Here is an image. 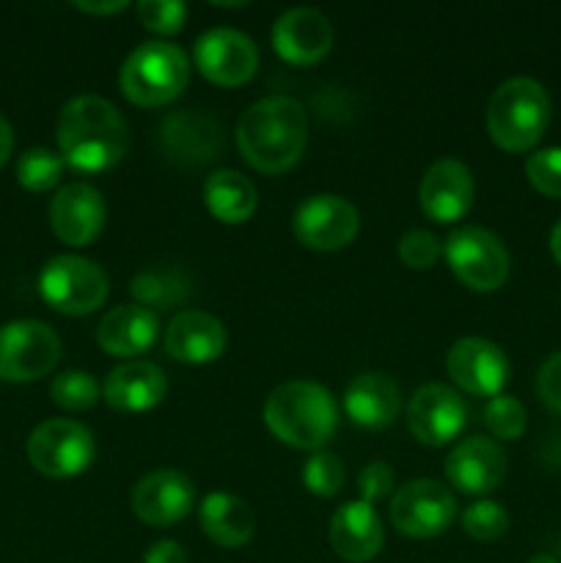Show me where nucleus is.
Masks as SVG:
<instances>
[{
    "instance_id": "cd10ccee",
    "label": "nucleus",
    "mask_w": 561,
    "mask_h": 563,
    "mask_svg": "<svg viewBox=\"0 0 561 563\" xmlns=\"http://www.w3.org/2000/svg\"><path fill=\"white\" fill-rule=\"evenodd\" d=\"M132 297L138 306L148 311H165V308L182 306L190 295V280L179 269H146L132 278Z\"/></svg>"
},
{
    "instance_id": "a878e982",
    "label": "nucleus",
    "mask_w": 561,
    "mask_h": 563,
    "mask_svg": "<svg viewBox=\"0 0 561 563\" xmlns=\"http://www.w3.org/2000/svg\"><path fill=\"white\" fill-rule=\"evenodd\" d=\"M198 520H201V528L209 542L226 550L245 548L253 539V533H256V515H253V509L231 493L207 495L201 509H198Z\"/></svg>"
},
{
    "instance_id": "f3484780",
    "label": "nucleus",
    "mask_w": 561,
    "mask_h": 563,
    "mask_svg": "<svg viewBox=\"0 0 561 563\" xmlns=\"http://www.w3.org/2000/svg\"><path fill=\"white\" fill-rule=\"evenodd\" d=\"M196 504V487L179 471H154L132 489V511L152 528H168L185 520Z\"/></svg>"
},
{
    "instance_id": "dca6fc26",
    "label": "nucleus",
    "mask_w": 561,
    "mask_h": 563,
    "mask_svg": "<svg viewBox=\"0 0 561 563\" xmlns=\"http://www.w3.org/2000/svg\"><path fill=\"white\" fill-rule=\"evenodd\" d=\"M473 196H476V181H473L471 168L451 157L429 165L418 187L424 214L443 225L465 218L473 207Z\"/></svg>"
},
{
    "instance_id": "c85d7f7f",
    "label": "nucleus",
    "mask_w": 561,
    "mask_h": 563,
    "mask_svg": "<svg viewBox=\"0 0 561 563\" xmlns=\"http://www.w3.org/2000/svg\"><path fill=\"white\" fill-rule=\"evenodd\" d=\"M64 165L66 163L61 154L42 146H33L28 148L20 157V163H16V181L31 192H47L61 185Z\"/></svg>"
},
{
    "instance_id": "c9c22d12",
    "label": "nucleus",
    "mask_w": 561,
    "mask_h": 563,
    "mask_svg": "<svg viewBox=\"0 0 561 563\" xmlns=\"http://www.w3.org/2000/svg\"><path fill=\"white\" fill-rule=\"evenodd\" d=\"M440 240L432 234V231H407L399 240V258L405 267L410 269H429L435 267V262L440 258Z\"/></svg>"
},
{
    "instance_id": "6e6552de",
    "label": "nucleus",
    "mask_w": 561,
    "mask_h": 563,
    "mask_svg": "<svg viewBox=\"0 0 561 563\" xmlns=\"http://www.w3.org/2000/svg\"><path fill=\"white\" fill-rule=\"evenodd\" d=\"M97 454L94 434L82 423L50 418L28 438V460L47 478H75L88 471Z\"/></svg>"
},
{
    "instance_id": "f03ea898",
    "label": "nucleus",
    "mask_w": 561,
    "mask_h": 563,
    "mask_svg": "<svg viewBox=\"0 0 561 563\" xmlns=\"http://www.w3.org/2000/svg\"><path fill=\"white\" fill-rule=\"evenodd\" d=\"M308 143L306 110L292 97L253 102L237 124V146L251 168L275 176L300 163Z\"/></svg>"
},
{
    "instance_id": "aec40b11",
    "label": "nucleus",
    "mask_w": 561,
    "mask_h": 563,
    "mask_svg": "<svg viewBox=\"0 0 561 563\" xmlns=\"http://www.w3.org/2000/svg\"><path fill=\"white\" fill-rule=\"evenodd\" d=\"M229 335L223 322L207 311H179L165 328V352L187 366H204L226 352Z\"/></svg>"
},
{
    "instance_id": "7ed1b4c3",
    "label": "nucleus",
    "mask_w": 561,
    "mask_h": 563,
    "mask_svg": "<svg viewBox=\"0 0 561 563\" xmlns=\"http://www.w3.org/2000/svg\"><path fill=\"white\" fill-rule=\"evenodd\" d=\"M264 423L289 449L322 451L339 427V407L324 385L295 379L284 383L264 401Z\"/></svg>"
},
{
    "instance_id": "423d86ee",
    "label": "nucleus",
    "mask_w": 561,
    "mask_h": 563,
    "mask_svg": "<svg viewBox=\"0 0 561 563\" xmlns=\"http://www.w3.org/2000/svg\"><path fill=\"white\" fill-rule=\"evenodd\" d=\"M42 300L66 317L94 313L108 297V275L99 264L82 256H55L38 275Z\"/></svg>"
},
{
    "instance_id": "473e14b6",
    "label": "nucleus",
    "mask_w": 561,
    "mask_h": 563,
    "mask_svg": "<svg viewBox=\"0 0 561 563\" xmlns=\"http://www.w3.org/2000/svg\"><path fill=\"white\" fill-rule=\"evenodd\" d=\"M462 531L476 542H498L509 531V515L495 500H476L462 511Z\"/></svg>"
},
{
    "instance_id": "4468645a",
    "label": "nucleus",
    "mask_w": 561,
    "mask_h": 563,
    "mask_svg": "<svg viewBox=\"0 0 561 563\" xmlns=\"http://www.w3.org/2000/svg\"><path fill=\"white\" fill-rule=\"evenodd\" d=\"M449 377L460 390L482 399H495L509 379V357L487 339H460L446 355Z\"/></svg>"
},
{
    "instance_id": "1a4fd4ad",
    "label": "nucleus",
    "mask_w": 561,
    "mask_h": 563,
    "mask_svg": "<svg viewBox=\"0 0 561 563\" xmlns=\"http://www.w3.org/2000/svg\"><path fill=\"white\" fill-rule=\"evenodd\" d=\"M61 361V339L50 324L16 319L0 330V379L36 383Z\"/></svg>"
},
{
    "instance_id": "2f4dec72",
    "label": "nucleus",
    "mask_w": 561,
    "mask_h": 563,
    "mask_svg": "<svg viewBox=\"0 0 561 563\" xmlns=\"http://www.w3.org/2000/svg\"><path fill=\"white\" fill-rule=\"evenodd\" d=\"M526 407L515 396H495L484 407V427L490 429L495 440H504V443H515L526 432Z\"/></svg>"
},
{
    "instance_id": "58836bf2",
    "label": "nucleus",
    "mask_w": 561,
    "mask_h": 563,
    "mask_svg": "<svg viewBox=\"0 0 561 563\" xmlns=\"http://www.w3.org/2000/svg\"><path fill=\"white\" fill-rule=\"evenodd\" d=\"M143 563H187V553L174 539H160L143 553Z\"/></svg>"
},
{
    "instance_id": "79ce46f5",
    "label": "nucleus",
    "mask_w": 561,
    "mask_h": 563,
    "mask_svg": "<svg viewBox=\"0 0 561 563\" xmlns=\"http://www.w3.org/2000/svg\"><path fill=\"white\" fill-rule=\"evenodd\" d=\"M550 253H553L556 262L561 264V220H559V223H556L553 234H550Z\"/></svg>"
},
{
    "instance_id": "a211bd4d",
    "label": "nucleus",
    "mask_w": 561,
    "mask_h": 563,
    "mask_svg": "<svg viewBox=\"0 0 561 563\" xmlns=\"http://www.w3.org/2000/svg\"><path fill=\"white\" fill-rule=\"evenodd\" d=\"M333 47V25L317 9H289L275 20L273 49L292 66H314Z\"/></svg>"
},
{
    "instance_id": "39448f33",
    "label": "nucleus",
    "mask_w": 561,
    "mask_h": 563,
    "mask_svg": "<svg viewBox=\"0 0 561 563\" xmlns=\"http://www.w3.org/2000/svg\"><path fill=\"white\" fill-rule=\"evenodd\" d=\"M190 80V58L176 44L143 42L121 64L119 88L138 108H163L174 102Z\"/></svg>"
},
{
    "instance_id": "9b49d317",
    "label": "nucleus",
    "mask_w": 561,
    "mask_h": 563,
    "mask_svg": "<svg viewBox=\"0 0 561 563\" xmlns=\"http://www.w3.org/2000/svg\"><path fill=\"white\" fill-rule=\"evenodd\" d=\"M361 229L358 209L346 198L333 196V192H319V196L306 198L295 209L292 218V231L297 242L311 251H341L350 245Z\"/></svg>"
},
{
    "instance_id": "2eb2a0df",
    "label": "nucleus",
    "mask_w": 561,
    "mask_h": 563,
    "mask_svg": "<svg viewBox=\"0 0 561 563\" xmlns=\"http://www.w3.org/2000/svg\"><path fill=\"white\" fill-rule=\"evenodd\" d=\"M108 220V207L97 187L86 181H72L55 192L50 203L53 234L69 247H86L99 240Z\"/></svg>"
},
{
    "instance_id": "4be33fe9",
    "label": "nucleus",
    "mask_w": 561,
    "mask_h": 563,
    "mask_svg": "<svg viewBox=\"0 0 561 563\" xmlns=\"http://www.w3.org/2000/svg\"><path fill=\"white\" fill-rule=\"evenodd\" d=\"M168 394V377L157 363L127 361L108 374L102 388V399L116 412L138 416L160 405Z\"/></svg>"
},
{
    "instance_id": "72a5a7b5",
    "label": "nucleus",
    "mask_w": 561,
    "mask_h": 563,
    "mask_svg": "<svg viewBox=\"0 0 561 563\" xmlns=\"http://www.w3.org/2000/svg\"><path fill=\"white\" fill-rule=\"evenodd\" d=\"M526 176L537 192L561 198V148H539L526 159Z\"/></svg>"
},
{
    "instance_id": "9d476101",
    "label": "nucleus",
    "mask_w": 561,
    "mask_h": 563,
    "mask_svg": "<svg viewBox=\"0 0 561 563\" xmlns=\"http://www.w3.org/2000/svg\"><path fill=\"white\" fill-rule=\"evenodd\" d=\"M388 511L402 537L432 539L449 531L457 520V498L435 478H416L396 489Z\"/></svg>"
},
{
    "instance_id": "f8f14e48",
    "label": "nucleus",
    "mask_w": 561,
    "mask_h": 563,
    "mask_svg": "<svg viewBox=\"0 0 561 563\" xmlns=\"http://www.w3.org/2000/svg\"><path fill=\"white\" fill-rule=\"evenodd\" d=\"M193 60L198 71L220 88L245 86L258 71L256 44L234 27H212L201 33L193 47Z\"/></svg>"
},
{
    "instance_id": "f704fd0d",
    "label": "nucleus",
    "mask_w": 561,
    "mask_h": 563,
    "mask_svg": "<svg viewBox=\"0 0 561 563\" xmlns=\"http://www.w3.org/2000/svg\"><path fill=\"white\" fill-rule=\"evenodd\" d=\"M138 20L160 36H174L185 27L187 5L179 0H143L138 3Z\"/></svg>"
},
{
    "instance_id": "412c9836",
    "label": "nucleus",
    "mask_w": 561,
    "mask_h": 563,
    "mask_svg": "<svg viewBox=\"0 0 561 563\" xmlns=\"http://www.w3.org/2000/svg\"><path fill=\"white\" fill-rule=\"evenodd\" d=\"M160 143L174 163L201 165L218 157L223 148V132L218 121L201 110H176L160 126Z\"/></svg>"
},
{
    "instance_id": "6ab92c4d",
    "label": "nucleus",
    "mask_w": 561,
    "mask_h": 563,
    "mask_svg": "<svg viewBox=\"0 0 561 563\" xmlns=\"http://www.w3.org/2000/svg\"><path fill=\"white\" fill-rule=\"evenodd\" d=\"M446 478L465 495H490L504 484L506 454L495 440L468 438L451 449L446 460Z\"/></svg>"
},
{
    "instance_id": "a19ab883",
    "label": "nucleus",
    "mask_w": 561,
    "mask_h": 563,
    "mask_svg": "<svg viewBox=\"0 0 561 563\" xmlns=\"http://www.w3.org/2000/svg\"><path fill=\"white\" fill-rule=\"evenodd\" d=\"M11 148H14V130H11L9 121L0 115V168L9 163L11 157Z\"/></svg>"
},
{
    "instance_id": "bb28decb",
    "label": "nucleus",
    "mask_w": 561,
    "mask_h": 563,
    "mask_svg": "<svg viewBox=\"0 0 561 563\" xmlns=\"http://www.w3.org/2000/svg\"><path fill=\"white\" fill-rule=\"evenodd\" d=\"M204 203L209 214L226 225H240L253 218L258 207L256 187L237 170H215L204 185Z\"/></svg>"
},
{
    "instance_id": "0eeeda50",
    "label": "nucleus",
    "mask_w": 561,
    "mask_h": 563,
    "mask_svg": "<svg viewBox=\"0 0 561 563\" xmlns=\"http://www.w3.org/2000/svg\"><path fill=\"white\" fill-rule=\"evenodd\" d=\"M443 253L457 280L473 291H495L509 278V253L487 229L462 225L446 240Z\"/></svg>"
},
{
    "instance_id": "b1692460",
    "label": "nucleus",
    "mask_w": 561,
    "mask_h": 563,
    "mask_svg": "<svg viewBox=\"0 0 561 563\" xmlns=\"http://www.w3.org/2000/svg\"><path fill=\"white\" fill-rule=\"evenodd\" d=\"M402 410V390L380 372L358 374L344 390V412L363 429H385Z\"/></svg>"
},
{
    "instance_id": "5701e85b",
    "label": "nucleus",
    "mask_w": 561,
    "mask_h": 563,
    "mask_svg": "<svg viewBox=\"0 0 561 563\" xmlns=\"http://www.w3.org/2000/svg\"><path fill=\"white\" fill-rule=\"evenodd\" d=\"M328 539L339 559L366 563L377 559L380 550H383L385 528L374 506L363 504V500H352V504H344L333 515Z\"/></svg>"
},
{
    "instance_id": "4c0bfd02",
    "label": "nucleus",
    "mask_w": 561,
    "mask_h": 563,
    "mask_svg": "<svg viewBox=\"0 0 561 563\" xmlns=\"http://www.w3.org/2000/svg\"><path fill=\"white\" fill-rule=\"evenodd\" d=\"M537 394L548 410L561 416V352H553L548 361L539 366L537 374Z\"/></svg>"
},
{
    "instance_id": "20e7f679",
    "label": "nucleus",
    "mask_w": 561,
    "mask_h": 563,
    "mask_svg": "<svg viewBox=\"0 0 561 563\" xmlns=\"http://www.w3.org/2000/svg\"><path fill=\"white\" fill-rule=\"evenodd\" d=\"M550 124V97L542 82L512 77L501 82L487 104V132L498 148L522 154L542 141Z\"/></svg>"
},
{
    "instance_id": "ea45409f",
    "label": "nucleus",
    "mask_w": 561,
    "mask_h": 563,
    "mask_svg": "<svg viewBox=\"0 0 561 563\" xmlns=\"http://www.w3.org/2000/svg\"><path fill=\"white\" fill-rule=\"evenodd\" d=\"M77 11L82 14H97V16H110V14H119V11L127 9V3H75Z\"/></svg>"
},
{
    "instance_id": "393cba45",
    "label": "nucleus",
    "mask_w": 561,
    "mask_h": 563,
    "mask_svg": "<svg viewBox=\"0 0 561 563\" xmlns=\"http://www.w3.org/2000/svg\"><path fill=\"white\" fill-rule=\"evenodd\" d=\"M157 313L130 302V306L110 308L97 328V341L108 355L138 357L157 341Z\"/></svg>"
},
{
    "instance_id": "c756f323",
    "label": "nucleus",
    "mask_w": 561,
    "mask_h": 563,
    "mask_svg": "<svg viewBox=\"0 0 561 563\" xmlns=\"http://www.w3.org/2000/svg\"><path fill=\"white\" fill-rule=\"evenodd\" d=\"M53 401L61 407V410L69 412H82L91 410L99 399H102V388H99L97 379L88 372H80V368H69V372H61L58 377L53 379Z\"/></svg>"
},
{
    "instance_id": "ddd939ff",
    "label": "nucleus",
    "mask_w": 561,
    "mask_h": 563,
    "mask_svg": "<svg viewBox=\"0 0 561 563\" xmlns=\"http://www.w3.org/2000/svg\"><path fill=\"white\" fill-rule=\"evenodd\" d=\"M468 423V405L454 388L440 383L421 385L407 405V427L429 449L451 443Z\"/></svg>"
},
{
    "instance_id": "f257e3e1",
    "label": "nucleus",
    "mask_w": 561,
    "mask_h": 563,
    "mask_svg": "<svg viewBox=\"0 0 561 563\" xmlns=\"http://www.w3.org/2000/svg\"><path fill=\"white\" fill-rule=\"evenodd\" d=\"M58 154L77 174H102L124 159L127 124L116 104L102 97H75L61 108Z\"/></svg>"
},
{
    "instance_id": "37998d69",
    "label": "nucleus",
    "mask_w": 561,
    "mask_h": 563,
    "mask_svg": "<svg viewBox=\"0 0 561 563\" xmlns=\"http://www.w3.org/2000/svg\"><path fill=\"white\" fill-rule=\"evenodd\" d=\"M528 563H561V561L556 559V555H550V553H539V555H534V559Z\"/></svg>"
},
{
    "instance_id": "7c9ffc66",
    "label": "nucleus",
    "mask_w": 561,
    "mask_h": 563,
    "mask_svg": "<svg viewBox=\"0 0 561 563\" xmlns=\"http://www.w3.org/2000/svg\"><path fill=\"white\" fill-rule=\"evenodd\" d=\"M300 478L302 487L311 495H317V498H333V495H339L344 489L346 473L339 456L330 454V451H314L306 465H302Z\"/></svg>"
},
{
    "instance_id": "e433bc0d",
    "label": "nucleus",
    "mask_w": 561,
    "mask_h": 563,
    "mask_svg": "<svg viewBox=\"0 0 561 563\" xmlns=\"http://www.w3.org/2000/svg\"><path fill=\"white\" fill-rule=\"evenodd\" d=\"M358 493L363 504H380L394 493V467L388 462H369L358 476Z\"/></svg>"
}]
</instances>
